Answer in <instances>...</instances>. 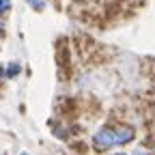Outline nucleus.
Masks as SVG:
<instances>
[{
	"label": "nucleus",
	"mask_w": 155,
	"mask_h": 155,
	"mask_svg": "<svg viewBox=\"0 0 155 155\" xmlns=\"http://www.w3.org/2000/svg\"><path fill=\"white\" fill-rule=\"evenodd\" d=\"M134 140V127L116 123V125H106L93 136V149L95 151H108L112 147H121Z\"/></svg>",
	"instance_id": "obj_1"
},
{
	"label": "nucleus",
	"mask_w": 155,
	"mask_h": 155,
	"mask_svg": "<svg viewBox=\"0 0 155 155\" xmlns=\"http://www.w3.org/2000/svg\"><path fill=\"white\" fill-rule=\"evenodd\" d=\"M19 73V65L17 63H9L7 65V78H15Z\"/></svg>",
	"instance_id": "obj_2"
},
{
	"label": "nucleus",
	"mask_w": 155,
	"mask_h": 155,
	"mask_svg": "<svg viewBox=\"0 0 155 155\" xmlns=\"http://www.w3.org/2000/svg\"><path fill=\"white\" fill-rule=\"evenodd\" d=\"M26 2H28V7H32L35 11H41V9H43V5H45L43 0H26Z\"/></svg>",
	"instance_id": "obj_3"
},
{
	"label": "nucleus",
	"mask_w": 155,
	"mask_h": 155,
	"mask_svg": "<svg viewBox=\"0 0 155 155\" xmlns=\"http://www.w3.org/2000/svg\"><path fill=\"white\" fill-rule=\"evenodd\" d=\"M11 9V0H0V15Z\"/></svg>",
	"instance_id": "obj_4"
},
{
	"label": "nucleus",
	"mask_w": 155,
	"mask_h": 155,
	"mask_svg": "<svg viewBox=\"0 0 155 155\" xmlns=\"http://www.w3.org/2000/svg\"><path fill=\"white\" fill-rule=\"evenodd\" d=\"M112 155H127V153H112Z\"/></svg>",
	"instance_id": "obj_5"
},
{
	"label": "nucleus",
	"mask_w": 155,
	"mask_h": 155,
	"mask_svg": "<svg viewBox=\"0 0 155 155\" xmlns=\"http://www.w3.org/2000/svg\"><path fill=\"white\" fill-rule=\"evenodd\" d=\"M19 155H26V153H19Z\"/></svg>",
	"instance_id": "obj_6"
},
{
	"label": "nucleus",
	"mask_w": 155,
	"mask_h": 155,
	"mask_svg": "<svg viewBox=\"0 0 155 155\" xmlns=\"http://www.w3.org/2000/svg\"><path fill=\"white\" fill-rule=\"evenodd\" d=\"M0 75H2V73H0Z\"/></svg>",
	"instance_id": "obj_7"
}]
</instances>
